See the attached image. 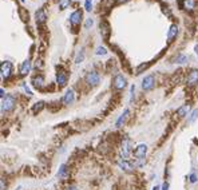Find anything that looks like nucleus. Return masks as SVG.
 I'll list each match as a JSON object with an SVG mask.
<instances>
[{"label":"nucleus","mask_w":198,"mask_h":190,"mask_svg":"<svg viewBox=\"0 0 198 190\" xmlns=\"http://www.w3.org/2000/svg\"><path fill=\"white\" fill-rule=\"evenodd\" d=\"M162 190H169V183H167V182H165V183L162 185Z\"/></svg>","instance_id":"obj_32"},{"label":"nucleus","mask_w":198,"mask_h":190,"mask_svg":"<svg viewBox=\"0 0 198 190\" xmlns=\"http://www.w3.org/2000/svg\"><path fill=\"white\" fill-rule=\"evenodd\" d=\"M70 4H71V0H59V8L60 10H66Z\"/></svg>","instance_id":"obj_24"},{"label":"nucleus","mask_w":198,"mask_h":190,"mask_svg":"<svg viewBox=\"0 0 198 190\" xmlns=\"http://www.w3.org/2000/svg\"><path fill=\"white\" fill-rule=\"evenodd\" d=\"M29 71H31V62L27 59V60H24L23 64L20 66V74L21 75H27Z\"/></svg>","instance_id":"obj_16"},{"label":"nucleus","mask_w":198,"mask_h":190,"mask_svg":"<svg viewBox=\"0 0 198 190\" xmlns=\"http://www.w3.org/2000/svg\"><path fill=\"white\" fill-rule=\"evenodd\" d=\"M155 86V78L154 75H147L146 78H144L143 80H142V88H143L144 91H150L153 90Z\"/></svg>","instance_id":"obj_4"},{"label":"nucleus","mask_w":198,"mask_h":190,"mask_svg":"<svg viewBox=\"0 0 198 190\" xmlns=\"http://www.w3.org/2000/svg\"><path fill=\"white\" fill-rule=\"evenodd\" d=\"M0 96H1V99H4V88L0 90Z\"/></svg>","instance_id":"obj_34"},{"label":"nucleus","mask_w":198,"mask_h":190,"mask_svg":"<svg viewBox=\"0 0 198 190\" xmlns=\"http://www.w3.org/2000/svg\"><path fill=\"white\" fill-rule=\"evenodd\" d=\"M189 179H190V182H191V183H195V182H197V175H195L194 173H191L190 174V177H189Z\"/></svg>","instance_id":"obj_30"},{"label":"nucleus","mask_w":198,"mask_h":190,"mask_svg":"<svg viewBox=\"0 0 198 190\" xmlns=\"http://www.w3.org/2000/svg\"><path fill=\"white\" fill-rule=\"evenodd\" d=\"M194 51H195V54H197V55H198V44H197V45H195V47H194Z\"/></svg>","instance_id":"obj_36"},{"label":"nucleus","mask_w":198,"mask_h":190,"mask_svg":"<svg viewBox=\"0 0 198 190\" xmlns=\"http://www.w3.org/2000/svg\"><path fill=\"white\" fill-rule=\"evenodd\" d=\"M126 84H127V80H126V78L123 76V75L118 74L117 76L114 78V88H117V90H123V88L126 87Z\"/></svg>","instance_id":"obj_6"},{"label":"nucleus","mask_w":198,"mask_h":190,"mask_svg":"<svg viewBox=\"0 0 198 190\" xmlns=\"http://www.w3.org/2000/svg\"><path fill=\"white\" fill-rule=\"evenodd\" d=\"M189 104H183V106H181L178 110H177V115H179V117H185V115H187V112H189Z\"/></svg>","instance_id":"obj_19"},{"label":"nucleus","mask_w":198,"mask_h":190,"mask_svg":"<svg viewBox=\"0 0 198 190\" xmlns=\"http://www.w3.org/2000/svg\"><path fill=\"white\" fill-rule=\"evenodd\" d=\"M0 72H1V78L3 79H7V78H10L11 72H12V63L8 60H4L1 62V64H0Z\"/></svg>","instance_id":"obj_3"},{"label":"nucleus","mask_w":198,"mask_h":190,"mask_svg":"<svg viewBox=\"0 0 198 190\" xmlns=\"http://www.w3.org/2000/svg\"><path fill=\"white\" fill-rule=\"evenodd\" d=\"M84 8H86V11H87V12H90V11L92 10V1H91V0H86Z\"/></svg>","instance_id":"obj_28"},{"label":"nucleus","mask_w":198,"mask_h":190,"mask_svg":"<svg viewBox=\"0 0 198 190\" xmlns=\"http://www.w3.org/2000/svg\"><path fill=\"white\" fill-rule=\"evenodd\" d=\"M80 20H82V11L80 10H76L74 11V12L71 13V16H70V23H71V26H78V24H80Z\"/></svg>","instance_id":"obj_8"},{"label":"nucleus","mask_w":198,"mask_h":190,"mask_svg":"<svg viewBox=\"0 0 198 190\" xmlns=\"http://www.w3.org/2000/svg\"><path fill=\"white\" fill-rule=\"evenodd\" d=\"M83 59H84V50H80V52L78 54L76 59H75V63H76V64L82 63V62H83Z\"/></svg>","instance_id":"obj_25"},{"label":"nucleus","mask_w":198,"mask_h":190,"mask_svg":"<svg viewBox=\"0 0 198 190\" xmlns=\"http://www.w3.org/2000/svg\"><path fill=\"white\" fill-rule=\"evenodd\" d=\"M186 83L189 86L198 84V70H191V71L189 72V75H187V78H186Z\"/></svg>","instance_id":"obj_7"},{"label":"nucleus","mask_w":198,"mask_h":190,"mask_svg":"<svg viewBox=\"0 0 198 190\" xmlns=\"http://www.w3.org/2000/svg\"><path fill=\"white\" fill-rule=\"evenodd\" d=\"M197 117H198V109H195L194 111H193L191 114H190V117L187 118V122H189V123H191L193 120H194V119H195V118H197Z\"/></svg>","instance_id":"obj_26"},{"label":"nucleus","mask_w":198,"mask_h":190,"mask_svg":"<svg viewBox=\"0 0 198 190\" xmlns=\"http://www.w3.org/2000/svg\"><path fill=\"white\" fill-rule=\"evenodd\" d=\"M179 5H181V8H183L186 11H193L195 8V1L194 0H181Z\"/></svg>","instance_id":"obj_12"},{"label":"nucleus","mask_w":198,"mask_h":190,"mask_svg":"<svg viewBox=\"0 0 198 190\" xmlns=\"http://www.w3.org/2000/svg\"><path fill=\"white\" fill-rule=\"evenodd\" d=\"M96 55H106L107 54V50L104 47H102V45H99V47H96V51H95Z\"/></svg>","instance_id":"obj_27"},{"label":"nucleus","mask_w":198,"mask_h":190,"mask_svg":"<svg viewBox=\"0 0 198 190\" xmlns=\"http://www.w3.org/2000/svg\"><path fill=\"white\" fill-rule=\"evenodd\" d=\"M153 190H159V186H155V187H154V189H153Z\"/></svg>","instance_id":"obj_37"},{"label":"nucleus","mask_w":198,"mask_h":190,"mask_svg":"<svg viewBox=\"0 0 198 190\" xmlns=\"http://www.w3.org/2000/svg\"><path fill=\"white\" fill-rule=\"evenodd\" d=\"M74 101H75V92H74V90H67V92L64 94V96H63V103L64 104H72L74 103Z\"/></svg>","instance_id":"obj_11"},{"label":"nucleus","mask_w":198,"mask_h":190,"mask_svg":"<svg viewBox=\"0 0 198 190\" xmlns=\"http://www.w3.org/2000/svg\"><path fill=\"white\" fill-rule=\"evenodd\" d=\"M84 80L86 83H87L88 86H98L99 84V80H100V78H99V74L96 71H90L86 74L84 76Z\"/></svg>","instance_id":"obj_2"},{"label":"nucleus","mask_w":198,"mask_h":190,"mask_svg":"<svg viewBox=\"0 0 198 190\" xmlns=\"http://www.w3.org/2000/svg\"><path fill=\"white\" fill-rule=\"evenodd\" d=\"M67 171H68L67 166L66 165H62L60 169H59V171H58V177H59V178H66V177H67Z\"/></svg>","instance_id":"obj_21"},{"label":"nucleus","mask_w":198,"mask_h":190,"mask_svg":"<svg viewBox=\"0 0 198 190\" xmlns=\"http://www.w3.org/2000/svg\"><path fill=\"white\" fill-rule=\"evenodd\" d=\"M16 101L12 95H7L4 99H1V112H7L15 107Z\"/></svg>","instance_id":"obj_1"},{"label":"nucleus","mask_w":198,"mask_h":190,"mask_svg":"<svg viewBox=\"0 0 198 190\" xmlns=\"http://www.w3.org/2000/svg\"><path fill=\"white\" fill-rule=\"evenodd\" d=\"M99 28H100V35L104 40L109 39L110 34H111V29H110V24L107 23L106 20H100V24H99Z\"/></svg>","instance_id":"obj_5"},{"label":"nucleus","mask_w":198,"mask_h":190,"mask_svg":"<svg viewBox=\"0 0 198 190\" xmlns=\"http://www.w3.org/2000/svg\"><path fill=\"white\" fill-rule=\"evenodd\" d=\"M67 74L64 71H58L56 72V83H58L60 87H63V86H66V83H67Z\"/></svg>","instance_id":"obj_10"},{"label":"nucleus","mask_w":198,"mask_h":190,"mask_svg":"<svg viewBox=\"0 0 198 190\" xmlns=\"http://www.w3.org/2000/svg\"><path fill=\"white\" fill-rule=\"evenodd\" d=\"M43 84H44V78L42 76V75H37V76H35L34 79H32V86L36 88H42Z\"/></svg>","instance_id":"obj_17"},{"label":"nucleus","mask_w":198,"mask_h":190,"mask_svg":"<svg viewBox=\"0 0 198 190\" xmlns=\"http://www.w3.org/2000/svg\"><path fill=\"white\" fill-rule=\"evenodd\" d=\"M92 23H94V20H92V19H91V18H90V19H87V20H86V24H84V27H86V28L88 29V28H90L91 26H92Z\"/></svg>","instance_id":"obj_29"},{"label":"nucleus","mask_w":198,"mask_h":190,"mask_svg":"<svg viewBox=\"0 0 198 190\" xmlns=\"http://www.w3.org/2000/svg\"><path fill=\"white\" fill-rule=\"evenodd\" d=\"M177 35H178V27H177V24H173L167 32V40L169 42H173L174 37H177Z\"/></svg>","instance_id":"obj_15"},{"label":"nucleus","mask_w":198,"mask_h":190,"mask_svg":"<svg viewBox=\"0 0 198 190\" xmlns=\"http://www.w3.org/2000/svg\"><path fill=\"white\" fill-rule=\"evenodd\" d=\"M67 190H78V189H76V187H75V186H70V187H68V189H67Z\"/></svg>","instance_id":"obj_35"},{"label":"nucleus","mask_w":198,"mask_h":190,"mask_svg":"<svg viewBox=\"0 0 198 190\" xmlns=\"http://www.w3.org/2000/svg\"><path fill=\"white\" fill-rule=\"evenodd\" d=\"M127 115H128V110L126 109L125 111H123V114H122V115H120V117H119V119L117 120V123H115V126H117V127H122V125H123V123H125V120L127 119Z\"/></svg>","instance_id":"obj_18"},{"label":"nucleus","mask_w":198,"mask_h":190,"mask_svg":"<svg viewBox=\"0 0 198 190\" xmlns=\"http://www.w3.org/2000/svg\"><path fill=\"white\" fill-rule=\"evenodd\" d=\"M19 16H20V19L23 21H28L29 15H28V11L27 10H24V8H19Z\"/></svg>","instance_id":"obj_20"},{"label":"nucleus","mask_w":198,"mask_h":190,"mask_svg":"<svg viewBox=\"0 0 198 190\" xmlns=\"http://www.w3.org/2000/svg\"><path fill=\"white\" fill-rule=\"evenodd\" d=\"M128 0H115V4H122V3H126Z\"/></svg>","instance_id":"obj_33"},{"label":"nucleus","mask_w":198,"mask_h":190,"mask_svg":"<svg viewBox=\"0 0 198 190\" xmlns=\"http://www.w3.org/2000/svg\"><path fill=\"white\" fill-rule=\"evenodd\" d=\"M35 18H36V23L37 24H43L45 21V19H47V15H45L44 10H43V8H40L39 11H36V13H35Z\"/></svg>","instance_id":"obj_14"},{"label":"nucleus","mask_w":198,"mask_h":190,"mask_svg":"<svg viewBox=\"0 0 198 190\" xmlns=\"http://www.w3.org/2000/svg\"><path fill=\"white\" fill-rule=\"evenodd\" d=\"M0 189L1 190H5V182H4V179H0Z\"/></svg>","instance_id":"obj_31"},{"label":"nucleus","mask_w":198,"mask_h":190,"mask_svg":"<svg viewBox=\"0 0 198 190\" xmlns=\"http://www.w3.org/2000/svg\"><path fill=\"white\" fill-rule=\"evenodd\" d=\"M187 60H189V58H187L186 55H183V54H181V55H178L175 59H174V63H179V64H182V63H186Z\"/></svg>","instance_id":"obj_23"},{"label":"nucleus","mask_w":198,"mask_h":190,"mask_svg":"<svg viewBox=\"0 0 198 190\" xmlns=\"http://www.w3.org/2000/svg\"><path fill=\"white\" fill-rule=\"evenodd\" d=\"M118 165H119L120 169H123L125 171H128V173H131V171L134 170V166L126 159H119L118 161Z\"/></svg>","instance_id":"obj_13"},{"label":"nucleus","mask_w":198,"mask_h":190,"mask_svg":"<svg viewBox=\"0 0 198 190\" xmlns=\"http://www.w3.org/2000/svg\"><path fill=\"white\" fill-rule=\"evenodd\" d=\"M146 153H147V146H146V145H143V143H141V145L136 146L135 151H134V155H135L138 159H142V158H144Z\"/></svg>","instance_id":"obj_9"},{"label":"nucleus","mask_w":198,"mask_h":190,"mask_svg":"<svg viewBox=\"0 0 198 190\" xmlns=\"http://www.w3.org/2000/svg\"><path fill=\"white\" fill-rule=\"evenodd\" d=\"M43 107H44V102H37V103H35L34 107H32V112H34V114H36V112H40Z\"/></svg>","instance_id":"obj_22"}]
</instances>
